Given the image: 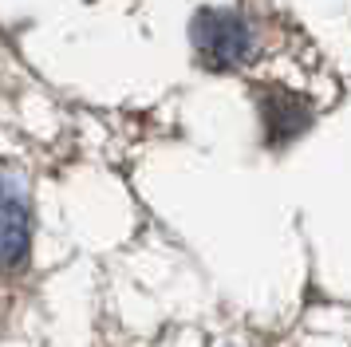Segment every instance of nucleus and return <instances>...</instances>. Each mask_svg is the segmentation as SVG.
I'll return each instance as SVG.
<instances>
[{
  "label": "nucleus",
  "instance_id": "f257e3e1",
  "mask_svg": "<svg viewBox=\"0 0 351 347\" xmlns=\"http://www.w3.org/2000/svg\"><path fill=\"white\" fill-rule=\"evenodd\" d=\"M193 44L209 67H237L249 56L253 36L237 12H202L193 20Z\"/></svg>",
  "mask_w": 351,
  "mask_h": 347
},
{
  "label": "nucleus",
  "instance_id": "f03ea898",
  "mask_svg": "<svg viewBox=\"0 0 351 347\" xmlns=\"http://www.w3.org/2000/svg\"><path fill=\"white\" fill-rule=\"evenodd\" d=\"M28 256V209L0 182V272L16 268Z\"/></svg>",
  "mask_w": 351,
  "mask_h": 347
},
{
  "label": "nucleus",
  "instance_id": "7ed1b4c3",
  "mask_svg": "<svg viewBox=\"0 0 351 347\" xmlns=\"http://www.w3.org/2000/svg\"><path fill=\"white\" fill-rule=\"evenodd\" d=\"M308 123H312V115H308V107H304L300 99H292V95H269V99H265L269 139L285 142V139H292V134H300Z\"/></svg>",
  "mask_w": 351,
  "mask_h": 347
}]
</instances>
